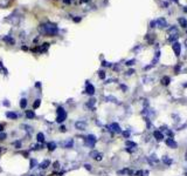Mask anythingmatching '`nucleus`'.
<instances>
[{"label":"nucleus","instance_id":"14","mask_svg":"<svg viewBox=\"0 0 187 176\" xmlns=\"http://www.w3.org/2000/svg\"><path fill=\"white\" fill-rule=\"evenodd\" d=\"M47 148H48L50 152H54V150L56 149V143H55V142H49V143H47Z\"/></svg>","mask_w":187,"mask_h":176},{"label":"nucleus","instance_id":"34","mask_svg":"<svg viewBox=\"0 0 187 176\" xmlns=\"http://www.w3.org/2000/svg\"><path fill=\"white\" fill-rule=\"evenodd\" d=\"M168 82H170V78L165 76V78H164V79H163V83H164V85H167Z\"/></svg>","mask_w":187,"mask_h":176},{"label":"nucleus","instance_id":"44","mask_svg":"<svg viewBox=\"0 0 187 176\" xmlns=\"http://www.w3.org/2000/svg\"><path fill=\"white\" fill-rule=\"evenodd\" d=\"M66 4H70V2H73V0H63Z\"/></svg>","mask_w":187,"mask_h":176},{"label":"nucleus","instance_id":"47","mask_svg":"<svg viewBox=\"0 0 187 176\" xmlns=\"http://www.w3.org/2000/svg\"><path fill=\"white\" fill-rule=\"evenodd\" d=\"M54 165H55L54 168H58V162H55V163H54Z\"/></svg>","mask_w":187,"mask_h":176},{"label":"nucleus","instance_id":"2","mask_svg":"<svg viewBox=\"0 0 187 176\" xmlns=\"http://www.w3.org/2000/svg\"><path fill=\"white\" fill-rule=\"evenodd\" d=\"M21 20H22V15L19 13V12H13L12 14H10L6 19H5V21H7L8 23H11L12 26H18L19 23H21Z\"/></svg>","mask_w":187,"mask_h":176},{"label":"nucleus","instance_id":"16","mask_svg":"<svg viewBox=\"0 0 187 176\" xmlns=\"http://www.w3.org/2000/svg\"><path fill=\"white\" fill-rule=\"evenodd\" d=\"M166 144H167L168 147H171V148H175V147H177V143H175L172 139H167V140H166Z\"/></svg>","mask_w":187,"mask_h":176},{"label":"nucleus","instance_id":"41","mask_svg":"<svg viewBox=\"0 0 187 176\" xmlns=\"http://www.w3.org/2000/svg\"><path fill=\"white\" fill-rule=\"evenodd\" d=\"M74 21H75V23H79V21H81V18H75V19H74Z\"/></svg>","mask_w":187,"mask_h":176},{"label":"nucleus","instance_id":"10","mask_svg":"<svg viewBox=\"0 0 187 176\" xmlns=\"http://www.w3.org/2000/svg\"><path fill=\"white\" fill-rule=\"evenodd\" d=\"M156 23H157V25H158L159 27H162V28H164V27H166V26H167V23H166V20H165L164 18H159Z\"/></svg>","mask_w":187,"mask_h":176},{"label":"nucleus","instance_id":"3","mask_svg":"<svg viewBox=\"0 0 187 176\" xmlns=\"http://www.w3.org/2000/svg\"><path fill=\"white\" fill-rule=\"evenodd\" d=\"M56 121H58V123H62V122H64L66 121V119H67V112L64 110V108L63 107H58V110H56Z\"/></svg>","mask_w":187,"mask_h":176},{"label":"nucleus","instance_id":"4","mask_svg":"<svg viewBox=\"0 0 187 176\" xmlns=\"http://www.w3.org/2000/svg\"><path fill=\"white\" fill-rule=\"evenodd\" d=\"M96 141H97V139H96V136L95 135H88L87 137H85V143L89 146V147H94L95 146V143H96Z\"/></svg>","mask_w":187,"mask_h":176},{"label":"nucleus","instance_id":"24","mask_svg":"<svg viewBox=\"0 0 187 176\" xmlns=\"http://www.w3.org/2000/svg\"><path fill=\"white\" fill-rule=\"evenodd\" d=\"M168 33L172 35V34H178V28L175 27V26H173V27H171L170 29H168Z\"/></svg>","mask_w":187,"mask_h":176},{"label":"nucleus","instance_id":"43","mask_svg":"<svg viewBox=\"0 0 187 176\" xmlns=\"http://www.w3.org/2000/svg\"><path fill=\"white\" fill-rule=\"evenodd\" d=\"M4 128H5V127H4V125H0V133H2Z\"/></svg>","mask_w":187,"mask_h":176},{"label":"nucleus","instance_id":"11","mask_svg":"<svg viewBox=\"0 0 187 176\" xmlns=\"http://www.w3.org/2000/svg\"><path fill=\"white\" fill-rule=\"evenodd\" d=\"M36 140H37V142L39 143H43L45 142V134L43 133H37V135H36Z\"/></svg>","mask_w":187,"mask_h":176},{"label":"nucleus","instance_id":"42","mask_svg":"<svg viewBox=\"0 0 187 176\" xmlns=\"http://www.w3.org/2000/svg\"><path fill=\"white\" fill-rule=\"evenodd\" d=\"M156 25H157L156 21H151V27H156Z\"/></svg>","mask_w":187,"mask_h":176},{"label":"nucleus","instance_id":"30","mask_svg":"<svg viewBox=\"0 0 187 176\" xmlns=\"http://www.w3.org/2000/svg\"><path fill=\"white\" fill-rule=\"evenodd\" d=\"M41 149V146L40 144H35V146H32L31 150H40Z\"/></svg>","mask_w":187,"mask_h":176},{"label":"nucleus","instance_id":"26","mask_svg":"<svg viewBox=\"0 0 187 176\" xmlns=\"http://www.w3.org/2000/svg\"><path fill=\"white\" fill-rule=\"evenodd\" d=\"M0 72H1L2 74H5V75L7 74V69H6L5 67H4V63H2L1 61H0Z\"/></svg>","mask_w":187,"mask_h":176},{"label":"nucleus","instance_id":"45","mask_svg":"<svg viewBox=\"0 0 187 176\" xmlns=\"http://www.w3.org/2000/svg\"><path fill=\"white\" fill-rule=\"evenodd\" d=\"M133 73H135V72H133V69H131V70H129V72H128L129 75H131V74H133Z\"/></svg>","mask_w":187,"mask_h":176},{"label":"nucleus","instance_id":"48","mask_svg":"<svg viewBox=\"0 0 187 176\" xmlns=\"http://www.w3.org/2000/svg\"><path fill=\"white\" fill-rule=\"evenodd\" d=\"M172 1H174V2H178V0H172Z\"/></svg>","mask_w":187,"mask_h":176},{"label":"nucleus","instance_id":"8","mask_svg":"<svg viewBox=\"0 0 187 176\" xmlns=\"http://www.w3.org/2000/svg\"><path fill=\"white\" fill-rule=\"evenodd\" d=\"M173 51H174L175 55H180V53H181V46H180L179 42H174L173 44Z\"/></svg>","mask_w":187,"mask_h":176},{"label":"nucleus","instance_id":"21","mask_svg":"<svg viewBox=\"0 0 187 176\" xmlns=\"http://www.w3.org/2000/svg\"><path fill=\"white\" fill-rule=\"evenodd\" d=\"M178 21H179V23H180L183 27H185V28L187 27V20L186 19H184V18H179V19H178Z\"/></svg>","mask_w":187,"mask_h":176},{"label":"nucleus","instance_id":"28","mask_svg":"<svg viewBox=\"0 0 187 176\" xmlns=\"http://www.w3.org/2000/svg\"><path fill=\"white\" fill-rule=\"evenodd\" d=\"M23 128H25V130L28 133V134H31L33 130H32V127H29V126H27V125H25V126H22Z\"/></svg>","mask_w":187,"mask_h":176},{"label":"nucleus","instance_id":"31","mask_svg":"<svg viewBox=\"0 0 187 176\" xmlns=\"http://www.w3.org/2000/svg\"><path fill=\"white\" fill-rule=\"evenodd\" d=\"M98 76H99L101 79H104V78H105V73L103 72V70H99V72H98Z\"/></svg>","mask_w":187,"mask_h":176},{"label":"nucleus","instance_id":"13","mask_svg":"<svg viewBox=\"0 0 187 176\" xmlns=\"http://www.w3.org/2000/svg\"><path fill=\"white\" fill-rule=\"evenodd\" d=\"M49 165H50V161H49V160H45V161H43L42 163L40 164L39 167H40L41 169H43V170H45V169H47V168H48Z\"/></svg>","mask_w":187,"mask_h":176},{"label":"nucleus","instance_id":"39","mask_svg":"<svg viewBox=\"0 0 187 176\" xmlns=\"http://www.w3.org/2000/svg\"><path fill=\"white\" fill-rule=\"evenodd\" d=\"M84 167H85V169H88V170H91V165H89V164H84Z\"/></svg>","mask_w":187,"mask_h":176},{"label":"nucleus","instance_id":"38","mask_svg":"<svg viewBox=\"0 0 187 176\" xmlns=\"http://www.w3.org/2000/svg\"><path fill=\"white\" fill-rule=\"evenodd\" d=\"M133 62H135V60H129L128 62H126V65H128V66H131V65H133Z\"/></svg>","mask_w":187,"mask_h":176},{"label":"nucleus","instance_id":"46","mask_svg":"<svg viewBox=\"0 0 187 176\" xmlns=\"http://www.w3.org/2000/svg\"><path fill=\"white\" fill-rule=\"evenodd\" d=\"M123 134H124V136H126V137H128V136H129V131H124Z\"/></svg>","mask_w":187,"mask_h":176},{"label":"nucleus","instance_id":"23","mask_svg":"<svg viewBox=\"0 0 187 176\" xmlns=\"http://www.w3.org/2000/svg\"><path fill=\"white\" fill-rule=\"evenodd\" d=\"M154 137L157 139L158 141H160V140H163V134L162 133H159V131H154Z\"/></svg>","mask_w":187,"mask_h":176},{"label":"nucleus","instance_id":"15","mask_svg":"<svg viewBox=\"0 0 187 176\" xmlns=\"http://www.w3.org/2000/svg\"><path fill=\"white\" fill-rule=\"evenodd\" d=\"M4 41L7 42V44H10V45H13V44H14V40H13V38H12L11 35H6V36H4Z\"/></svg>","mask_w":187,"mask_h":176},{"label":"nucleus","instance_id":"33","mask_svg":"<svg viewBox=\"0 0 187 176\" xmlns=\"http://www.w3.org/2000/svg\"><path fill=\"white\" fill-rule=\"evenodd\" d=\"M6 137H7V135L5 133H0V141H4Z\"/></svg>","mask_w":187,"mask_h":176},{"label":"nucleus","instance_id":"36","mask_svg":"<svg viewBox=\"0 0 187 176\" xmlns=\"http://www.w3.org/2000/svg\"><path fill=\"white\" fill-rule=\"evenodd\" d=\"M60 131H62V133H66V131H67V128H66L64 126H61V127H60Z\"/></svg>","mask_w":187,"mask_h":176},{"label":"nucleus","instance_id":"19","mask_svg":"<svg viewBox=\"0 0 187 176\" xmlns=\"http://www.w3.org/2000/svg\"><path fill=\"white\" fill-rule=\"evenodd\" d=\"M73 146H74V140H73V139H70V140H68L66 143H64V148H67V149L71 148Z\"/></svg>","mask_w":187,"mask_h":176},{"label":"nucleus","instance_id":"6","mask_svg":"<svg viewBox=\"0 0 187 176\" xmlns=\"http://www.w3.org/2000/svg\"><path fill=\"white\" fill-rule=\"evenodd\" d=\"M75 128L77 129V130H85V128H87V122L83 121V120L75 122Z\"/></svg>","mask_w":187,"mask_h":176},{"label":"nucleus","instance_id":"18","mask_svg":"<svg viewBox=\"0 0 187 176\" xmlns=\"http://www.w3.org/2000/svg\"><path fill=\"white\" fill-rule=\"evenodd\" d=\"M26 117L27 119H34L35 117L34 110H26Z\"/></svg>","mask_w":187,"mask_h":176},{"label":"nucleus","instance_id":"37","mask_svg":"<svg viewBox=\"0 0 187 176\" xmlns=\"http://www.w3.org/2000/svg\"><path fill=\"white\" fill-rule=\"evenodd\" d=\"M126 146H131V147H136V143H133V142H130V141H128V142H126Z\"/></svg>","mask_w":187,"mask_h":176},{"label":"nucleus","instance_id":"5","mask_svg":"<svg viewBox=\"0 0 187 176\" xmlns=\"http://www.w3.org/2000/svg\"><path fill=\"white\" fill-rule=\"evenodd\" d=\"M48 47H49V44H43L42 46L33 48V52H35V53H45V52H47Z\"/></svg>","mask_w":187,"mask_h":176},{"label":"nucleus","instance_id":"17","mask_svg":"<svg viewBox=\"0 0 187 176\" xmlns=\"http://www.w3.org/2000/svg\"><path fill=\"white\" fill-rule=\"evenodd\" d=\"M110 128L112 129L115 133H120V131H122V130H120V127H119L117 123H112V125L110 126Z\"/></svg>","mask_w":187,"mask_h":176},{"label":"nucleus","instance_id":"25","mask_svg":"<svg viewBox=\"0 0 187 176\" xmlns=\"http://www.w3.org/2000/svg\"><path fill=\"white\" fill-rule=\"evenodd\" d=\"M13 146H14L16 149H20V148H21V141L20 140L14 141V142H13Z\"/></svg>","mask_w":187,"mask_h":176},{"label":"nucleus","instance_id":"20","mask_svg":"<svg viewBox=\"0 0 187 176\" xmlns=\"http://www.w3.org/2000/svg\"><path fill=\"white\" fill-rule=\"evenodd\" d=\"M11 4V0H0V7H6Z\"/></svg>","mask_w":187,"mask_h":176},{"label":"nucleus","instance_id":"29","mask_svg":"<svg viewBox=\"0 0 187 176\" xmlns=\"http://www.w3.org/2000/svg\"><path fill=\"white\" fill-rule=\"evenodd\" d=\"M37 165V162H36V160H31V169H33V168H35Z\"/></svg>","mask_w":187,"mask_h":176},{"label":"nucleus","instance_id":"1","mask_svg":"<svg viewBox=\"0 0 187 176\" xmlns=\"http://www.w3.org/2000/svg\"><path fill=\"white\" fill-rule=\"evenodd\" d=\"M40 32L47 36H55L58 33V27L53 23H45L40 25Z\"/></svg>","mask_w":187,"mask_h":176},{"label":"nucleus","instance_id":"40","mask_svg":"<svg viewBox=\"0 0 187 176\" xmlns=\"http://www.w3.org/2000/svg\"><path fill=\"white\" fill-rule=\"evenodd\" d=\"M102 65H103V66H106V67H108V66H111V65H110V63H108L106 61H103V63H102Z\"/></svg>","mask_w":187,"mask_h":176},{"label":"nucleus","instance_id":"12","mask_svg":"<svg viewBox=\"0 0 187 176\" xmlns=\"http://www.w3.org/2000/svg\"><path fill=\"white\" fill-rule=\"evenodd\" d=\"M6 117H8L11 120H15V119H18V114L14 113V112H7L6 113Z\"/></svg>","mask_w":187,"mask_h":176},{"label":"nucleus","instance_id":"27","mask_svg":"<svg viewBox=\"0 0 187 176\" xmlns=\"http://www.w3.org/2000/svg\"><path fill=\"white\" fill-rule=\"evenodd\" d=\"M40 105H41V100H40V99H36V100H35V102L34 103H33V108H39V107H40Z\"/></svg>","mask_w":187,"mask_h":176},{"label":"nucleus","instance_id":"9","mask_svg":"<svg viewBox=\"0 0 187 176\" xmlns=\"http://www.w3.org/2000/svg\"><path fill=\"white\" fill-rule=\"evenodd\" d=\"M90 156L94 157L96 161H101L102 160V154H99L98 152H91L90 153Z\"/></svg>","mask_w":187,"mask_h":176},{"label":"nucleus","instance_id":"7","mask_svg":"<svg viewBox=\"0 0 187 176\" xmlns=\"http://www.w3.org/2000/svg\"><path fill=\"white\" fill-rule=\"evenodd\" d=\"M85 93L89 94V95H94L95 94V87L90 82H87V85H85Z\"/></svg>","mask_w":187,"mask_h":176},{"label":"nucleus","instance_id":"22","mask_svg":"<svg viewBox=\"0 0 187 176\" xmlns=\"http://www.w3.org/2000/svg\"><path fill=\"white\" fill-rule=\"evenodd\" d=\"M26 107H27V99H21L20 100V108L25 109Z\"/></svg>","mask_w":187,"mask_h":176},{"label":"nucleus","instance_id":"32","mask_svg":"<svg viewBox=\"0 0 187 176\" xmlns=\"http://www.w3.org/2000/svg\"><path fill=\"white\" fill-rule=\"evenodd\" d=\"M177 38H178V34H172L170 38H168V40H170V41H174Z\"/></svg>","mask_w":187,"mask_h":176},{"label":"nucleus","instance_id":"35","mask_svg":"<svg viewBox=\"0 0 187 176\" xmlns=\"http://www.w3.org/2000/svg\"><path fill=\"white\" fill-rule=\"evenodd\" d=\"M2 105H4V106H6V107H10V106H11V103L8 102V100H5V101L2 102Z\"/></svg>","mask_w":187,"mask_h":176}]
</instances>
